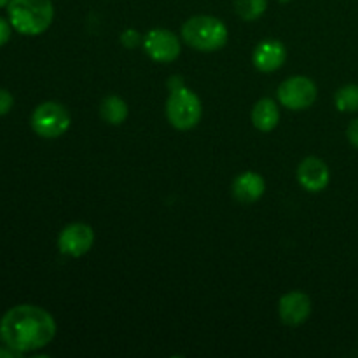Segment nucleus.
Returning <instances> with one entry per match:
<instances>
[{"mask_svg": "<svg viewBox=\"0 0 358 358\" xmlns=\"http://www.w3.org/2000/svg\"><path fill=\"white\" fill-rule=\"evenodd\" d=\"M55 336V318L45 310L31 304L10 308L0 320V338L3 345L20 353L44 348Z\"/></svg>", "mask_w": 358, "mask_h": 358, "instance_id": "nucleus-1", "label": "nucleus"}, {"mask_svg": "<svg viewBox=\"0 0 358 358\" xmlns=\"http://www.w3.org/2000/svg\"><path fill=\"white\" fill-rule=\"evenodd\" d=\"M10 27L23 35H41L55 20L51 0H10L7 6Z\"/></svg>", "mask_w": 358, "mask_h": 358, "instance_id": "nucleus-2", "label": "nucleus"}, {"mask_svg": "<svg viewBox=\"0 0 358 358\" xmlns=\"http://www.w3.org/2000/svg\"><path fill=\"white\" fill-rule=\"evenodd\" d=\"M182 37L191 48L203 52L219 51L226 45L227 28L213 16H192L182 27Z\"/></svg>", "mask_w": 358, "mask_h": 358, "instance_id": "nucleus-3", "label": "nucleus"}, {"mask_svg": "<svg viewBox=\"0 0 358 358\" xmlns=\"http://www.w3.org/2000/svg\"><path fill=\"white\" fill-rule=\"evenodd\" d=\"M201 114L203 108L198 94L185 86L171 91L166 100V117L173 128L180 131L192 129L201 121Z\"/></svg>", "mask_w": 358, "mask_h": 358, "instance_id": "nucleus-4", "label": "nucleus"}, {"mask_svg": "<svg viewBox=\"0 0 358 358\" xmlns=\"http://www.w3.org/2000/svg\"><path fill=\"white\" fill-rule=\"evenodd\" d=\"M31 128L42 138H58L70 128V114L58 101L41 103L31 114Z\"/></svg>", "mask_w": 358, "mask_h": 358, "instance_id": "nucleus-5", "label": "nucleus"}, {"mask_svg": "<svg viewBox=\"0 0 358 358\" xmlns=\"http://www.w3.org/2000/svg\"><path fill=\"white\" fill-rule=\"evenodd\" d=\"M317 84L304 76L290 77L278 87V100L289 110H304L317 101Z\"/></svg>", "mask_w": 358, "mask_h": 358, "instance_id": "nucleus-6", "label": "nucleus"}, {"mask_svg": "<svg viewBox=\"0 0 358 358\" xmlns=\"http://www.w3.org/2000/svg\"><path fill=\"white\" fill-rule=\"evenodd\" d=\"M94 243L93 227L83 222H73L63 227L58 236V248L69 257H83L91 250Z\"/></svg>", "mask_w": 358, "mask_h": 358, "instance_id": "nucleus-7", "label": "nucleus"}, {"mask_svg": "<svg viewBox=\"0 0 358 358\" xmlns=\"http://www.w3.org/2000/svg\"><path fill=\"white\" fill-rule=\"evenodd\" d=\"M143 48L149 58L157 63H170L180 56V41L177 35L164 28L150 30L143 38Z\"/></svg>", "mask_w": 358, "mask_h": 358, "instance_id": "nucleus-8", "label": "nucleus"}, {"mask_svg": "<svg viewBox=\"0 0 358 358\" xmlns=\"http://www.w3.org/2000/svg\"><path fill=\"white\" fill-rule=\"evenodd\" d=\"M280 318L285 325L297 327L311 315V299L304 292H289L278 303Z\"/></svg>", "mask_w": 358, "mask_h": 358, "instance_id": "nucleus-9", "label": "nucleus"}, {"mask_svg": "<svg viewBox=\"0 0 358 358\" xmlns=\"http://www.w3.org/2000/svg\"><path fill=\"white\" fill-rule=\"evenodd\" d=\"M297 178L308 192H320L329 185L331 171L320 157L311 156L301 161L299 168H297Z\"/></svg>", "mask_w": 358, "mask_h": 358, "instance_id": "nucleus-10", "label": "nucleus"}, {"mask_svg": "<svg viewBox=\"0 0 358 358\" xmlns=\"http://www.w3.org/2000/svg\"><path fill=\"white\" fill-rule=\"evenodd\" d=\"M287 51L285 45L278 41H262L261 44L255 48L252 62H254L255 69L261 72L269 73L278 70L280 66L285 63Z\"/></svg>", "mask_w": 358, "mask_h": 358, "instance_id": "nucleus-11", "label": "nucleus"}, {"mask_svg": "<svg viewBox=\"0 0 358 358\" xmlns=\"http://www.w3.org/2000/svg\"><path fill=\"white\" fill-rule=\"evenodd\" d=\"M266 191V182L255 171H245V173L238 175L233 182V196L236 201L243 203V205H252V203L259 201Z\"/></svg>", "mask_w": 358, "mask_h": 358, "instance_id": "nucleus-12", "label": "nucleus"}, {"mask_svg": "<svg viewBox=\"0 0 358 358\" xmlns=\"http://www.w3.org/2000/svg\"><path fill=\"white\" fill-rule=\"evenodd\" d=\"M252 122L259 131H273L280 122V110L278 105L271 98H262L255 103L252 110Z\"/></svg>", "mask_w": 358, "mask_h": 358, "instance_id": "nucleus-13", "label": "nucleus"}, {"mask_svg": "<svg viewBox=\"0 0 358 358\" xmlns=\"http://www.w3.org/2000/svg\"><path fill=\"white\" fill-rule=\"evenodd\" d=\"M100 115L107 124H122L128 117V105L122 98L110 94L100 105Z\"/></svg>", "mask_w": 358, "mask_h": 358, "instance_id": "nucleus-14", "label": "nucleus"}, {"mask_svg": "<svg viewBox=\"0 0 358 358\" xmlns=\"http://www.w3.org/2000/svg\"><path fill=\"white\" fill-rule=\"evenodd\" d=\"M268 0H234V10L245 21H254L264 14Z\"/></svg>", "mask_w": 358, "mask_h": 358, "instance_id": "nucleus-15", "label": "nucleus"}, {"mask_svg": "<svg viewBox=\"0 0 358 358\" xmlns=\"http://www.w3.org/2000/svg\"><path fill=\"white\" fill-rule=\"evenodd\" d=\"M336 107L341 112H358V86L348 84L336 93Z\"/></svg>", "mask_w": 358, "mask_h": 358, "instance_id": "nucleus-16", "label": "nucleus"}, {"mask_svg": "<svg viewBox=\"0 0 358 358\" xmlns=\"http://www.w3.org/2000/svg\"><path fill=\"white\" fill-rule=\"evenodd\" d=\"M121 44L128 49H135L140 44V34L136 30H126L121 35Z\"/></svg>", "mask_w": 358, "mask_h": 358, "instance_id": "nucleus-17", "label": "nucleus"}, {"mask_svg": "<svg viewBox=\"0 0 358 358\" xmlns=\"http://www.w3.org/2000/svg\"><path fill=\"white\" fill-rule=\"evenodd\" d=\"M13 105H14L13 94H10L7 90H0V115L9 114Z\"/></svg>", "mask_w": 358, "mask_h": 358, "instance_id": "nucleus-18", "label": "nucleus"}, {"mask_svg": "<svg viewBox=\"0 0 358 358\" xmlns=\"http://www.w3.org/2000/svg\"><path fill=\"white\" fill-rule=\"evenodd\" d=\"M10 38V24L9 21H6L3 17H0V48L3 44H7Z\"/></svg>", "mask_w": 358, "mask_h": 358, "instance_id": "nucleus-19", "label": "nucleus"}, {"mask_svg": "<svg viewBox=\"0 0 358 358\" xmlns=\"http://www.w3.org/2000/svg\"><path fill=\"white\" fill-rule=\"evenodd\" d=\"M346 136H348L350 143H352L353 147H357V149H358V119L350 122L348 129H346Z\"/></svg>", "mask_w": 358, "mask_h": 358, "instance_id": "nucleus-20", "label": "nucleus"}, {"mask_svg": "<svg viewBox=\"0 0 358 358\" xmlns=\"http://www.w3.org/2000/svg\"><path fill=\"white\" fill-rule=\"evenodd\" d=\"M21 355H23V353L9 348V346H7V348H0V358H20Z\"/></svg>", "mask_w": 358, "mask_h": 358, "instance_id": "nucleus-21", "label": "nucleus"}, {"mask_svg": "<svg viewBox=\"0 0 358 358\" xmlns=\"http://www.w3.org/2000/svg\"><path fill=\"white\" fill-rule=\"evenodd\" d=\"M168 86H170V90H178V87H184V83H182V77L178 76H173L170 80H168Z\"/></svg>", "mask_w": 358, "mask_h": 358, "instance_id": "nucleus-22", "label": "nucleus"}, {"mask_svg": "<svg viewBox=\"0 0 358 358\" xmlns=\"http://www.w3.org/2000/svg\"><path fill=\"white\" fill-rule=\"evenodd\" d=\"M9 2H10V0H0V9H2V7H6V6H9Z\"/></svg>", "mask_w": 358, "mask_h": 358, "instance_id": "nucleus-23", "label": "nucleus"}, {"mask_svg": "<svg viewBox=\"0 0 358 358\" xmlns=\"http://www.w3.org/2000/svg\"><path fill=\"white\" fill-rule=\"evenodd\" d=\"M280 2H283V3H285V2H289V0H280Z\"/></svg>", "mask_w": 358, "mask_h": 358, "instance_id": "nucleus-24", "label": "nucleus"}]
</instances>
